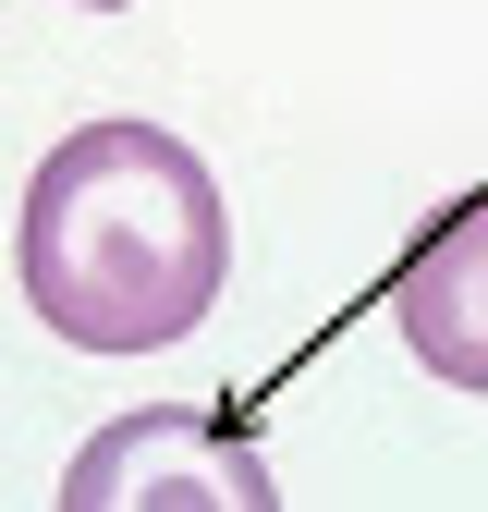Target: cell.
Instances as JSON below:
<instances>
[{"mask_svg": "<svg viewBox=\"0 0 488 512\" xmlns=\"http://www.w3.org/2000/svg\"><path fill=\"white\" fill-rule=\"evenodd\" d=\"M49 512H281L269 452L208 403H135L74 439Z\"/></svg>", "mask_w": 488, "mask_h": 512, "instance_id": "obj_2", "label": "cell"}, {"mask_svg": "<svg viewBox=\"0 0 488 512\" xmlns=\"http://www.w3.org/2000/svg\"><path fill=\"white\" fill-rule=\"evenodd\" d=\"M74 13H122V0H74Z\"/></svg>", "mask_w": 488, "mask_h": 512, "instance_id": "obj_4", "label": "cell"}, {"mask_svg": "<svg viewBox=\"0 0 488 512\" xmlns=\"http://www.w3.org/2000/svg\"><path fill=\"white\" fill-rule=\"evenodd\" d=\"M391 330L440 391H488V196H464L440 232L403 244L391 269Z\"/></svg>", "mask_w": 488, "mask_h": 512, "instance_id": "obj_3", "label": "cell"}, {"mask_svg": "<svg viewBox=\"0 0 488 512\" xmlns=\"http://www.w3.org/2000/svg\"><path fill=\"white\" fill-rule=\"evenodd\" d=\"M13 281L74 354H171L232 281V208L171 122H74L25 171Z\"/></svg>", "mask_w": 488, "mask_h": 512, "instance_id": "obj_1", "label": "cell"}]
</instances>
